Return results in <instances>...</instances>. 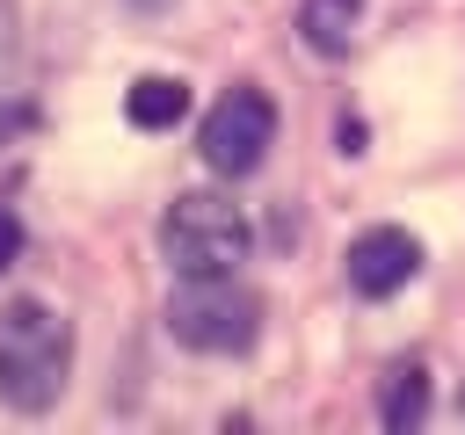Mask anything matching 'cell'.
Instances as JSON below:
<instances>
[{"label":"cell","mask_w":465,"mask_h":435,"mask_svg":"<svg viewBox=\"0 0 465 435\" xmlns=\"http://www.w3.org/2000/svg\"><path fill=\"white\" fill-rule=\"evenodd\" d=\"M341 261H349V290H356V297H392V290L414 283V268H421V239L400 232V225H363V232L349 239Z\"/></svg>","instance_id":"5b68a950"},{"label":"cell","mask_w":465,"mask_h":435,"mask_svg":"<svg viewBox=\"0 0 465 435\" xmlns=\"http://www.w3.org/2000/svg\"><path fill=\"white\" fill-rule=\"evenodd\" d=\"M356 22H363V0H305L298 7V36L312 58H349Z\"/></svg>","instance_id":"8992f818"},{"label":"cell","mask_w":465,"mask_h":435,"mask_svg":"<svg viewBox=\"0 0 465 435\" xmlns=\"http://www.w3.org/2000/svg\"><path fill=\"white\" fill-rule=\"evenodd\" d=\"M7 58H15V0H0V72H7Z\"/></svg>","instance_id":"30bf717a"},{"label":"cell","mask_w":465,"mask_h":435,"mask_svg":"<svg viewBox=\"0 0 465 435\" xmlns=\"http://www.w3.org/2000/svg\"><path fill=\"white\" fill-rule=\"evenodd\" d=\"M378 413H385V428H392V435H407V428H421V420H429V377H421V370H400V377L385 384V399H378Z\"/></svg>","instance_id":"ba28073f"},{"label":"cell","mask_w":465,"mask_h":435,"mask_svg":"<svg viewBox=\"0 0 465 435\" xmlns=\"http://www.w3.org/2000/svg\"><path fill=\"white\" fill-rule=\"evenodd\" d=\"M182 109H189V87H182L174 72H145V80H131V94H124V116H131L138 130H167V123H182Z\"/></svg>","instance_id":"52a82bcc"},{"label":"cell","mask_w":465,"mask_h":435,"mask_svg":"<svg viewBox=\"0 0 465 435\" xmlns=\"http://www.w3.org/2000/svg\"><path fill=\"white\" fill-rule=\"evenodd\" d=\"M15 261H22V218H15L7 203H0V276H7Z\"/></svg>","instance_id":"9c48e42d"},{"label":"cell","mask_w":465,"mask_h":435,"mask_svg":"<svg viewBox=\"0 0 465 435\" xmlns=\"http://www.w3.org/2000/svg\"><path fill=\"white\" fill-rule=\"evenodd\" d=\"M160 254L174 261V276H232L247 261V218H240V203H225L211 188L174 196L167 218H160Z\"/></svg>","instance_id":"3957f363"},{"label":"cell","mask_w":465,"mask_h":435,"mask_svg":"<svg viewBox=\"0 0 465 435\" xmlns=\"http://www.w3.org/2000/svg\"><path fill=\"white\" fill-rule=\"evenodd\" d=\"M167 334L196 355H240L262 334V297L232 276H182L167 297Z\"/></svg>","instance_id":"7a4b0ae2"},{"label":"cell","mask_w":465,"mask_h":435,"mask_svg":"<svg viewBox=\"0 0 465 435\" xmlns=\"http://www.w3.org/2000/svg\"><path fill=\"white\" fill-rule=\"evenodd\" d=\"M269 145H276V102L262 94V87H225L218 102H211V116H203V130H196V152H203V167L211 174H225V181H240V174H254L262 160H269Z\"/></svg>","instance_id":"277c9868"},{"label":"cell","mask_w":465,"mask_h":435,"mask_svg":"<svg viewBox=\"0 0 465 435\" xmlns=\"http://www.w3.org/2000/svg\"><path fill=\"white\" fill-rule=\"evenodd\" d=\"M73 370V326L44 297L0 304V399L15 413H51Z\"/></svg>","instance_id":"6da1fadb"}]
</instances>
